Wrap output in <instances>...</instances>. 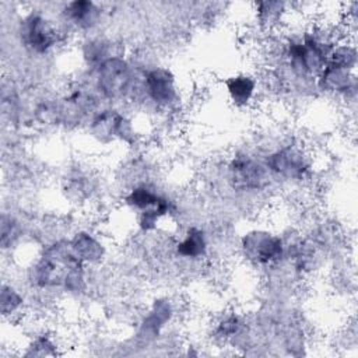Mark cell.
<instances>
[{"mask_svg": "<svg viewBox=\"0 0 358 358\" xmlns=\"http://www.w3.org/2000/svg\"><path fill=\"white\" fill-rule=\"evenodd\" d=\"M28 278L38 289L60 288L66 294L85 289V264L71 250L69 241H56L43 248L29 267Z\"/></svg>", "mask_w": 358, "mask_h": 358, "instance_id": "cell-1", "label": "cell"}, {"mask_svg": "<svg viewBox=\"0 0 358 358\" xmlns=\"http://www.w3.org/2000/svg\"><path fill=\"white\" fill-rule=\"evenodd\" d=\"M336 45L320 29L308 28L288 36L284 42L282 57L287 67L299 78H316L324 67L329 55Z\"/></svg>", "mask_w": 358, "mask_h": 358, "instance_id": "cell-2", "label": "cell"}, {"mask_svg": "<svg viewBox=\"0 0 358 358\" xmlns=\"http://www.w3.org/2000/svg\"><path fill=\"white\" fill-rule=\"evenodd\" d=\"M94 87L109 101H122L138 90V80L133 66L120 55H112L92 69Z\"/></svg>", "mask_w": 358, "mask_h": 358, "instance_id": "cell-3", "label": "cell"}, {"mask_svg": "<svg viewBox=\"0 0 358 358\" xmlns=\"http://www.w3.org/2000/svg\"><path fill=\"white\" fill-rule=\"evenodd\" d=\"M242 259L253 267H270L287 257L285 241L268 228H250L239 239Z\"/></svg>", "mask_w": 358, "mask_h": 358, "instance_id": "cell-4", "label": "cell"}, {"mask_svg": "<svg viewBox=\"0 0 358 358\" xmlns=\"http://www.w3.org/2000/svg\"><path fill=\"white\" fill-rule=\"evenodd\" d=\"M18 38L21 45L31 53L43 56L52 52L60 42L62 32L45 13L31 10L18 21Z\"/></svg>", "mask_w": 358, "mask_h": 358, "instance_id": "cell-5", "label": "cell"}, {"mask_svg": "<svg viewBox=\"0 0 358 358\" xmlns=\"http://www.w3.org/2000/svg\"><path fill=\"white\" fill-rule=\"evenodd\" d=\"M271 179L264 161L250 154L236 152L227 164V180L235 192H262L268 187Z\"/></svg>", "mask_w": 358, "mask_h": 358, "instance_id": "cell-6", "label": "cell"}, {"mask_svg": "<svg viewBox=\"0 0 358 358\" xmlns=\"http://www.w3.org/2000/svg\"><path fill=\"white\" fill-rule=\"evenodd\" d=\"M138 91L150 103L161 109L175 106L180 98L176 76L164 66L145 69L138 80Z\"/></svg>", "mask_w": 358, "mask_h": 358, "instance_id": "cell-7", "label": "cell"}, {"mask_svg": "<svg viewBox=\"0 0 358 358\" xmlns=\"http://www.w3.org/2000/svg\"><path fill=\"white\" fill-rule=\"evenodd\" d=\"M264 164L273 178L287 182H302L312 171L306 151L295 144H285L264 157Z\"/></svg>", "mask_w": 358, "mask_h": 358, "instance_id": "cell-8", "label": "cell"}, {"mask_svg": "<svg viewBox=\"0 0 358 358\" xmlns=\"http://www.w3.org/2000/svg\"><path fill=\"white\" fill-rule=\"evenodd\" d=\"M88 127L90 133L101 143H110L115 140L129 143L134 136L131 120L122 112L112 108L94 113Z\"/></svg>", "mask_w": 358, "mask_h": 358, "instance_id": "cell-9", "label": "cell"}, {"mask_svg": "<svg viewBox=\"0 0 358 358\" xmlns=\"http://www.w3.org/2000/svg\"><path fill=\"white\" fill-rule=\"evenodd\" d=\"M175 312L176 309L172 299L166 296L155 298L138 322L134 334L136 338L140 343H151L157 340L164 329L173 320Z\"/></svg>", "mask_w": 358, "mask_h": 358, "instance_id": "cell-10", "label": "cell"}, {"mask_svg": "<svg viewBox=\"0 0 358 358\" xmlns=\"http://www.w3.org/2000/svg\"><path fill=\"white\" fill-rule=\"evenodd\" d=\"M59 17L62 22L77 32H91L103 21L105 10L91 0H74L62 6Z\"/></svg>", "mask_w": 358, "mask_h": 358, "instance_id": "cell-11", "label": "cell"}, {"mask_svg": "<svg viewBox=\"0 0 358 358\" xmlns=\"http://www.w3.org/2000/svg\"><path fill=\"white\" fill-rule=\"evenodd\" d=\"M317 88L326 94L338 95L344 98L355 96L357 77L355 70L338 66L331 62H326L324 67L316 77Z\"/></svg>", "mask_w": 358, "mask_h": 358, "instance_id": "cell-12", "label": "cell"}, {"mask_svg": "<svg viewBox=\"0 0 358 358\" xmlns=\"http://www.w3.org/2000/svg\"><path fill=\"white\" fill-rule=\"evenodd\" d=\"M228 101L236 108H246L253 103L259 90V81L249 71H238L228 76L224 83Z\"/></svg>", "mask_w": 358, "mask_h": 358, "instance_id": "cell-13", "label": "cell"}, {"mask_svg": "<svg viewBox=\"0 0 358 358\" xmlns=\"http://www.w3.org/2000/svg\"><path fill=\"white\" fill-rule=\"evenodd\" d=\"M210 243L206 231L192 225L185 229L182 236L175 243V255L187 262H199L208 255Z\"/></svg>", "mask_w": 358, "mask_h": 358, "instance_id": "cell-14", "label": "cell"}, {"mask_svg": "<svg viewBox=\"0 0 358 358\" xmlns=\"http://www.w3.org/2000/svg\"><path fill=\"white\" fill-rule=\"evenodd\" d=\"M70 246L76 257L84 264H96L99 263L106 253L105 243L99 236L91 231L81 229L77 231L70 239Z\"/></svg>", "mask_w": 358, "mask_h": 358, "instance_id": "cell-15", "label": "cell"}, {"mask_svg": "<svg viewBox=\"0 0 358 358\" xmlns=\"http://www.w3.org/2000/svg\"><path fill=\"white\" fill-rule=\"evenodd\" d=\"M162 196L164 194L158 193L152 186L147 183H138L131 186L126 192V194L123 196V204L129 210L134 213H140L157 206Z\"/></svg>", "mask_w": 358, "mask_h": 358, "instance_id": "cell-16", "label": "cell"}, {"mask_svg": "<svg viewBox=\"0 0 358 358\" xmlns=\"http://www.w3.org/2000/svg\"><path fill=\"white\" fill-rule=\"evenodd\" d=\"M25 306L24 294L11 282H3L0 288V310L4 319L18 316Z\"/></svg>", "mask_w": 358, "mask_h": 358, "instance_id": "cell-17", "label": "cell"}, {"mask_svg": "<svg viewBox=\"0 0 358 358\" xmlns=\"http://www.w3.org/2000/svg\"><path fill=\"white\" fill-rule=\"evenodd\" d=\"M255 14L256 21L263 28H274L285 14V4L280 1H259L255 3Z\"/></svg>", "mask_w": 358, "mask_h": 358, "instance_id": "cell-18", "label": "cell"}, {"mask_svg": "<svg viewBox=\"0 0 358 358\" xmlns=\"http://www.w3.org/2000/svg\"><path fill=\"white\" fill-rule=\"evenodd\" d=\"M57 354V344L49 333H39L32 337L22 352L24 357H53Z\"/></svg>", "mask_w": 358, "mask_h": 358, "instance_id": "cell-19", "label": "cell"}, {"mask_svg": "<svg viewBox=\"0 0 358 358\" xmlns=\"http://www.w3.org/2000/svg\"><path fill=\"white\" fill-rule=\"evenodd\" d=\"M243 326L245 322L242 316H239L238 313H225L217 320L214 333L217 334L215 337H218L220 340H232L242 331Z\"/></svg>", "mask_w": 358, "mask_h": 358, "instance_id": "cell-20", "label": "cell"}]
</instances>
